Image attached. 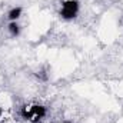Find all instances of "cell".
Returning a JSON list of instances; mask_svg holds the SVG:
<instances>
[{
  "label": "cell",
  "instance_id": "6da1fadb",
  "mask_svg": "<svg viewBox=\"0 0 123 123\" xmlns=\"http://www.w3.org/2000/svg\"><path fill=\"white\" fill-rule=\"evenodd\" d=\"M46 107L42 105H31V106H23L20 110V115L23 119L30 122H40L46 116Z\"/></svg>",
  "mask_w": 123,
  "mask_h": 123
},
{
  "label": "cell",
  "instance_id": "7a4b0ae2",
  "mask_svg": "<svg viewBox=\"0 0 123 123\" xmlns=\"http://www.w3.org/2000/svg\"><path fill=\"white\" fill-rule=\"evenodd\" d=\"M79 0H64L62 3V9H60V16L64 20H73L77 13H79Z\"/></svg>",
  "mask_w": 123,
  "mask_h": 123
},
{
  "label": "cell",
  "instance_id": "3957f363",
  "mask_svg": "<svg viewBox=\"0 0 123 123\" xmlns=\"http://www.w3.org/2000/svg\"><path fill=\"white\" fill-rule=\"evenodd\" d=\"M22 7H13L9 13H7V17H9V20L10 22H17V19L22 16Z\"/></svg>",
  "mask_w": 123,
  "mask_h": 123
},
{
  "label": "cell",
  "instance_id": "277c9868",
  "mask_svg": "<svg viewBox=\"0 0 123 123\" xmlns=\"http://www.w3.org/2000/svg\"><path fill=\"white\" fill-rule=\"evenodd\" d=\"M7 29H9L10 36H13V37L19 36V33H20V26L17 25V22H10L9 26H7Z\"/></svg>",
  "mask_w": 123,
  "mask_h": 123
},
{
  "label": "cell",
  "instance_id": "5b68a950",
  "mask_svg": "<svg viewBox=\"0 0 123 123\" xmlns=\"http://www.w3.org/2000/svg\"><path fill=\"white\" fill-rule=\"evenodd\" d=\"M1 113H3V110H1V107H0V117H1Z\"/></svg>",
  "mask_w": 123,
  "mask_h": 123
}]
</instances>
